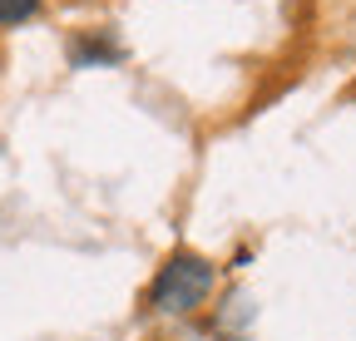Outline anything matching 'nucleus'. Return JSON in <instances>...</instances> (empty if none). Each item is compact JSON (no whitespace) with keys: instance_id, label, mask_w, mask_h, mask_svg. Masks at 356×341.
Segmentation results:
<instances>
[{"instance_id":"f257e3e1","label":"nucleus","mask_w":356,"mask_h":341,"mask_svg":"<svg viewBox=\"0 0 356 341\" xmlns=\"http://www.w3.org/2000/svg\"><path fill=\"white\" fill-rule=\"evenodd\" d=\"M213 287H218V267L208 258H198V252H173L149 282V307L154 312H193V307L208 302Z\"/></svg>"},{"instance_id":"f03ea898","label":"nucleus","mask_w":356,"mask_h":341,"mask_svg":"<svg viewBox=\"0 0 356 341\" xmlns=\"http://www.w3.org/2000/svg\"><path fill=\"white\" fill-rule=\"evenodd\" d=\"M40 10V0H0V25H20Z\"/></svg>"}]
</instances>
